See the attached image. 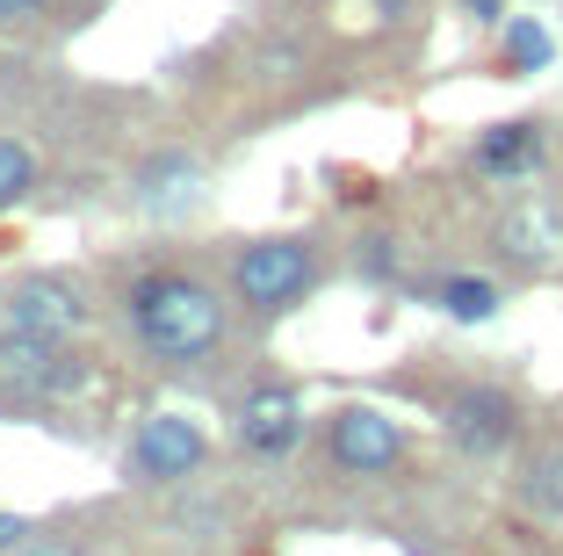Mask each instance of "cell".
Wrapping results in <instances>:
<instances>
[{
	"mask_svg": "<svg viewBox=\"0 0 563 556\" xmlns=\"http://www.w3.org/2000/svg\"><path fill=\"white\" fill-rule=\"evenodd\" d=\"M455 8H463L470 22H484V30H498V22H506V0H455Z\"/></svg>",
	"mask_w": 563,
	"mask_h": 556,
	"instance_id": "cell-17",
	"label": "cell"
},
{
	"mask_svg": "<svg viewBox=\"0 0 563 556\" xmlns=\"http://www.w3.org/2000/svg\"><path fill=\"white\" fill-rule=\"evenodd\" d=\"M498 253H514V261H528V268L556 261V253H563V210H556V203H542V196L514 203L506 225H498Z\"/></svg>",
	"mask_w": 563,
	"mask_h": 556,
	"instance_id": "cell-9",
	"label": "cell"
},
{
	"mask_svg": "<svg viewBox=\"0 0 563 556\" xmlns=\"http://www.w3.org/2000/svg\"><path fill=\"white\" fill-rule=\"evenodd\" d=\"M433 296H441V312L455 318V326H484V318L498 312V282H484V275H448Z\"/></svg>",
	"mask_w": 563,
	"mask_h": 556,
	"instance_id": "cell-14",
	"label": "cell"
},
{
	"mask_svg": "<svg viewBox=\"0 0 563 556\" xmlns=\"http://www.w3.org/2000/svg\"><path fill=\"white\" fill-rule=\"evenodd\" d=\"M196 181H202V166L188 160V152H166V160H152L145 174H137V203H181V196H196Z\"/></svg>",
	"mask_w": 563,
	"mask_h": 556,
	"instance_id": "cell-13",
	"label": "cell"
},
{
	"mask_svg": "<svg viewBox=\"0 0 563 556\" xmlns=\"http://www.w3.org/2000/svg\"><path fill=\"white\" fill-rule=\"evenodd\" d=\"M514 434H520L514 391L470 383V391L448 397V441H455V448H470V456H498V448H514Z\"/></svg>",
	"mask_w": 563,
	"mask_h": 556,
	"instance_id": "cell-4",
	"label": "cell"
},
{
	"mask_svg": "<svg viewBox=\"0 0 563 556\" xmlns=\"http://www.w3.org/2000/svg\"><path fill=\"white\" fill-rule=\"evenodd\" d=\"M311 282H318L311 239H253L232 268V290H239L246 312H289Z\"/></svg>",
	"mask_w": 563,
	"mask_h": 556,
	"instance_id": "cell-3",
	"label": "cell"
},
{
	"mask_svg": "<svg viewBox=\"0 0 563 556\" xmlns=\"http://www.w3.org/2000/svg\"><path fill=\"white\" fill-rule=\"evenodd\" d=\"M325 448H332V462H340L347 477H383L390 462L405 456V434L383 419L376 405H347V412H332Z\"/></svg>",
	"mask_w": 563,
	"mask_h": 556,
	"instance_id": "cell-7",
	"label": "cell"
},
{
	"mask_svg": "<svg viewBox=\"0 0 563 556\" xmlns=\"http://www.w3.org/2000/svg\"><path fill=\"white\" fill-rule=\"evenodd\" d=\"M520 506L542 513V521H563V448H534L528 470H520Z\"/></svg>",
	"mask_w": 563,
	"mask_h": 556,
	"instance_id": "cell-12",
	"label": "cell"
},
{
	"mask_svg": "<svg viewBox=\"0 0 563 556\" xmlns=\"http://www.w3.org/2000/svg\"><path fill=\"white\" fill-rule=\"evenodd\" d=\"M556 58V36H549V22L534 15H506V44H498V73L506 80H534V73Z\"/></svg>",
	"mask_w": 563,
	"mask_h": 556,
	"instance_id": "cell-11",
	"label": "cell"
},
{
	"mask_svg": "<svg viewBox=\"0 0 563 556\" xmlns=\"http://www.w3.org/2000/svg\"><path fill=\"white\" fill-rule=\"evenodd\" d=\"M30 188H36V160H30V145L0 138V210H8V203H22Z\"/></svg>",
	"mask_w": 563,
	"mask_h": 556,
	"instance_id": "cell-15",
	"label": "cell"
},
{
	"mask_svg": "<svg viewBox=\"0 0 563 556\" xmlns=\"http://www.w3.org/2000/svg\"><path fill=\"white\" fill-rule=\"evenodd\" d=\"M22 535H30V527H22L15 513H0V556H8V549H22Z\"/></svg>",
	"mask_w": 563,
	"mask_h": 556,
	"instance_id": "cell-18",
	"label": "cell"
},
{
	"mask_svg": "<svg viewBox=\"0 0 563 556\" xmlns=\"http://www.w3.org/2000/svg\"><path fill=\"white\" fill-rule=\"evenodd\" d=\"M131 326H137V340H145V355L202 361L217 340H224V304H217L210 282L159 268V275L131 282Z\"/></svg>",
	"mask_w": 563,
	"mask_h": 556,
	"instance_id": "cell-1",
	"label": "cell"
},
{
	"mask_svg": "<svg viewBox=\"0 0 563 556\" xmlns=\"http://www.w3.org/2000/svg\"><path fill=\"white\" fill-rule=\"evenodd\" d=\"M196 462H202V426L188 419V412H152L131 434V470L145 477V484H181Z\"/></svg>",
	"mask_w": 563,
	"mask_h": 556,
	"instance_id": "cell-6",
	"label": "cell"
},
{
	"mask_svg": "<svg viewBox=\"0 0 563 556\" xmlns=\"http://www.w3.org/2000/svg\"><path fill=\"white\" fill-rule=\"evenodd\" d=\"M354 261H362L368 275H398V246H390V239H362V253H354Z\"/></svg>",
	"mask_w": 563,
	"mask_h": 556,
	"instance_id": "cell-16",
	"label": "cell"
},
{
	"mask_svg": "<svg viewBox=\"0 0 563 556\" xmlns=\"http://www.w3.org/2000/svg\"><path fill=\"white\" fill-rule=\"evenodd\" d=\"M44 0H0V22H15V15H36Z\"/></svg>",
	"mask_w": 563,
	"mask_h": 556,
	"instance_id": "cell-20",
	"label": "cell"
},
{
	"mask_svg": "<svg viewBox=\"0 0 563 556\" xmlns=\"http://www.w3.org/2000/svg\"><path fill=\"white\" fill-rule=\"evenodd\" d=\"M80 383H87V361L73 355L66 340L0 326V397L36 405V397H66V391H80Z\"/></svg>",
	"mask_w": 563,
	"mask_h": 556,
	"instance_id": "cell-2",
	"label": "cell"
},
{
	"mask_svg": "<svg viewBox=\"0 0 563 556\" xmlns=\"http://www.w3.org/2000/svg\"><path fill=\"white\" fill-rule=\"evenodd\" d=\"M0 326L15 332H51V340H66V332L87 326V296L73 290L66 275H30L15 290L0 296Z\"/></svg>",
	"mask_w": 563,
	"mask_h": 556,
	"instance_id": "cell-5",
	"label": "cell"
},
{
	"mask_svg": "<svg viewBox=\"0 0 563 556\" xmlns=\"http://www.w3.org/2000/svg\"><path fill=\"white\" fill-rule=\"evenodd\" d=\"M534 166H542V123H492V131L477 138V174L492 181H528Z\"/></svg>",
	"mask_w": 563,
	"mask_h": 556,
	"instance_id": "cell-10",
	"label": "cell"
},
{
	"mask_svg": "<svg viewBox=\"0 0 563 556\" xmlns=\"http://www.w3.org/2000/svg\"><path fill=\"white\" fill-rule=\"evenodd\" d=\"M239 441H246L253 456H289V448L303 441V397L289 391V383L246 391V405H239Z\"/></svg>",
	"mask_w": 563,
	"mask_h": 556,
	"instance_id": "cell-8",
	"label": "cell"
},
{
	"mask_svg": "<svg viewBox=\"0 0 563 556\" xmlns=\"http://www.w3.org/2000/svg\"><path fill=\"white\" fill-rule=\"evenodd\" d=\"M368 8H376L383 22H405V15H412V0H368Z\"/></svg>",
	"mask_w": 563,
	"mask_h": 556,
	"instance_id": "cell-19",
	"label": "cell"
}]
</instances>
